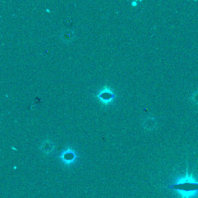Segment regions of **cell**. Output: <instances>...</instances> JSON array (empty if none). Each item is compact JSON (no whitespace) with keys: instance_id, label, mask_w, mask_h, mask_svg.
Here are the masks:
<instances>
[{"instance_id":"2","label":"cell","mask_w":198,"mask_h":198,"mask_svg":"<svg viewBox=\"0 0 198 198\" xmlns=\"http://www.w3.org/2000/svg\"><path fill=\"white\" fill-rule=\"evenodd\" d=\"M97 97L101 102H103L104 104H108L112 101V99L115 97V94L109 88H104L101 91L99 92Z\"/></svg>"},{"instance_id":"3","label":"cell","mask_w":198,"mask_h":198,"mask_svg":"<svg viewBox=\"0 0 198 198\" xmlns=\"http://www.w3.org/2000/svg\"><path fill=\"white\" fill-rule=\"evenodd\" d=\"M74 158H75L74 154L72 152H71V151H67V152L63 154V159L66 163H71V162L74 161Z\"/></svg>"},{"instance_id":"1","label":"cell","mask_w":198,"mask_h":198,"mask_svg":"<svg viewBox=\"0 0 198 198\" xmlns=\"http://www.w3.org/2000/svg\"><path fill=\"white\" fill-rule=\"evenodd\" d=\"M167 188L176 191L180 198H192L198 194V181L193 177V173L190 174L187 169L186 175L177 178Z\"/></svg>"}]
</instances>
